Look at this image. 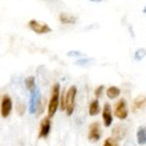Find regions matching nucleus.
Wrapping results in <instances>:
<instances>
[{
    "mask_svg": "<svg viewBox=\"0 0 146 146\" xmlns=\"http://www.w3.org/2000/svg\"><path fill=\"white\" fill-rule=\"evenodd\" d=\"M60 84L55 83L52 85L51 89V98L49 101V106H48V118H51L57 111V107L60 106Z\"/></svg>",
    "mask_w": 146,
    "mask_h": 146,
    "instance_id": "nucleus-1",
    "label": "nucleus"
},
{
    "mask_svg": "<svg viewBox=\"0 0 146 146\" xmlns=\"http://www.w3.org/2000/svg\"><path fill=\"white\" fill-rule=\"evenodd\" d=\"M76 95H77V86L72 85L66 93V100H65V111L68 116H71L74 111V102H76Z\"/></svg>",
    "mask_w": 146,
    "mask_h": 146,
    "instance_id": "nucleus-2",
    "label": "nucleus"
},
{
    "mask_svg": "<svg viewBox=\"0 0 146 146\" xmlns=\"http://www.w3.org/2000/svg\"><path fill=\"white\" fill-rule=\"evenodd\" d=\"M28 26L36 34H46L51 32V28L49 27V25H46L45 22H39L36 20H31L28 22Z\"/></svg>",
    "mask_w": 146,
    "mask_h": 146,
    "instance_id": "nucleus-3",
    "label": "nucleus"
},
{
    "mask_svg": "<svg viewBox=\"0 0 146 146\" xmlns=\"http://www.w3.org/2000/svg\"><path fill=\"white\" fill-rule=\"evenodd\" d=\"M115 116L118 119H125L128 117V107H127V101L124 99L118 100L117 104L115 105Z\"/></svg>",
    "mask_w": 146,
    "mask_h": 146,
    "instance_id": "nucleus-4",
    "label": "nucleus"
},
{
    "mask_svg": "<svg viewBox=\"0 0 146 146\" xmlns=\"http://www.w3.org/2000/svg\"><path fill=\"white\" fill-rule=\"evenodd\" d=\"M12 111V100L9 95H4L1 98V105H0V112L4 118H6L10 116V113Z\"/></svg>",
    "mask_w": 146,
    "mask_h": 146,
    "instance_id": "nucleus-5",
    "label": "nucleus"
},
{
    "mask_svg": "<svg viewBox=\"0 0 146 146\" xmlns=\"http://www.w3.org/2000/svg\"><path fill=\"white\" fill-rule=\"evenodd\" d=\"M101 138V129H100V124L98 122H94L93 124L89 127V133H88V139L93 143H96Z\"/></svg>",
    "mask_w": 146,
    "mask_h": 146,
    "instance_id": "nucleus-6",
    "label": "nucleus"
},
{
    "mask_svg": "<svg viewBox=\"0 0 146 146\" xmlns=\"http://www.w3.org/2000/svg\"><path fill=\"white\" fill-rule=\"evenodd\" d=\"M50 130H51V121H50V118L45 117L44 119L42 121V123H40L38 138H39V139L48 138V135L50 134Z\"/></svg>",
    "mask_w": 146,
    "mask_h": 146,
    "instance_id": "nucleus-7",
    "label": "nucleus"
},
{
    "mask_svg": "<svg viewBox=\"0 0 146 146\" xmlns=\"http://www.w3.org/2000/svg\"><path fill=\"white\" fill-rule=\"evenodd\" d=\"M102 119L105 123V127H110L113 122V118H112V110L111 106L108 104H105L104 110H102Z\"/></svg>",
    "mask_w": 146,
    "mask_h": 146,
    "instance_id": "nucleus-8",
    "label": "nucleus"
},
{
    "mask_svg": "<svg viewBox=\"0 0 146 146\" xmlns=\"http://www.w3.org/2000/svg\"><path fill=\"white\" fill-rule=\"evenodd\" d=\"M145 106H146V96H144V95H139L138 98L134 99V101H133V111L143 110Z\"/></svg>",
    "mask_w": 146,
    "mask_h": 146,
    "instance_id": "nucleus-9",
    "label": "nucleus"
},
{
    "mask_svg": "<svg viewBox=\"0 0 146 146\" xmlns=\"http://www.w3.org/2000/svg\"><path fill=\"white\" fill-rule=\"evenodd\" d=\"M40 100V95H39V91L38 90H34L32 93V98H31V112L34 113L35 110H36V105H38Z\"/></svg>",
    "mask_w": 146,
    "mask_h": 146,
    "instance_id": "nucleus-10",
    "label": "nucleus"
},
{
    "mask_svg": "<svg viewBox=\"0 0 146 146\" xmlns=\"http://www.w3.org/2000/svg\"><path fill=\"white\" fill-rule=\"evenodd\" d=\"M136 139L140 145L146 144V127H139L136 131Z\"/></svg>",
    "mask_w": 146,
    "mask_h": 146,
    "instance_id": "nucleus-11",
    "label": "nucleus"
},
{
    "mask_svg": "<svg viewBox=\"0 0 146 146\" xmlns=\"http://www.w3.org/2000/svg\"><path fill=\"white\" fill-rule=\"evenodd\" d=\"M119 94H121V89L118 88V86H115V85L110 86V88H107V90H106L107 98L111 99V100L118 98V96H119Z\"/></svg>",
    "mask_w": 146,
    "mask_h": 146,
    "instance_id": "nucleus-12",
    "label": "nucleus"
},
{
    "mask_svg": "<svg viewBox=\"0 0 146 146\" xmlns=\"http://www.w3.org/2000/svg\"><path fill=\"white\" fill-rule=\"evenodd\" d=\"M100 104H99V101L98 100H93V101L90 102V105H89V115L90 116H96V115H99L100 113Z\"/></svg>",
    "mask_w": 146,
    "mask_h": 146,
    "instance_id": "nucleus-13",
    "label": "nucleus"
},
{
    "mask_svg": "<svg viewBox=\"0 0 146 146\" xmlns=\"http://www.w3.org/2000/svg\"><path fill=\"white\" fill-rule=\"evenodd\" d=\"M125 136V128L122 127V125H117L115 129H113V136L112 138H115L117 141L123 139Z\"/></svg>",
    "mask_w": 146,
    "mask_h": 146,
    "instance_id": "nucleus-14",
    "label": "nucleus"
},
{
    "mask_svg": "<svg viewBox=\"0 0 146 146\" xmlns=\"http://www.w3.org/2000/svg\"><path fill=\"white\" fill-rule=\"evenodd\" d=\"M60 22H62L63 25H72L76 22V17L73 15H70V13H61Z\"/></svg>",
    "mask_w": 146,
    "mask_h": 146,
    "instance_id": "nucleus-15",
    "label": "nucleus"
},
{
    "mask_svg": "<svg viewBox=\"0 0 146 146\" xmlns=\"http://www.w3.org/2000/svg\"><path fill=\"white\" fill-rule=\"evenodd\" d=\"M25 84H26V88L28 89L29 91H32V93L35 90V78H34L33 76H31V77H28V78H26Z\"/></svg>",
    "mask_w": 146,
    "mask_h": 146,
    "instance_id": "nucleus-16",
    "label": "nucleus"
},
{
    "mask_svg": "<svg viewBox=\"0 0 146 146\" xmlns=\"http://www.w3.org/2000/svg\"><path fill=\"white\" fill-rule=\"evenodd\" d=\"M146 56V49L145 48H141V49H138L134 54V58L135 61H141L143 58Z\"/></svg>",
    "mask_w": 146,
    "mask_h": 146,
    "instance_id": "nucleus-17",
    "label": "nucleus"
},
{
    "mask_svg": "<svg viewBox=\"0 0 146 146\" xmlns=\"http://www.w3.org/2000/svg\"><path fill=\"white\" fill-rule=\"evenodd\" d=\"M104 146H118V141H117L115 138L110 136V138H107L106 140H105Z\"/></svg>",
    "mask_w": 146,
    "mask_h": 146,
    "instance_id": "nucleus-18",
    "label": "nucleus"
},
{
    "mask_svg": "<svg viewBox=\"0 0 146 146\" xmlns=\"http://www.w3.org/2000/svg\"><path fill=\"white\" fill-rule=\"evenodd\" d=\"M102 91H104V85H99L96 89H95V91H94V94H95V96L96 98H99L100 95L102 94Z\"/></svg>",
    "mask_w": 146,
    "mask_h": 146,
    "instance_id": "nucleus-19",
    "label": "nucleus"
},
{
    "mask_svg": "<svg viewBox=\"0 0 146 146\" xmlns=\"http://www.w3.org/2000/svg\"><path fill=\"white\" fill-rule=\"evenodd\" d=\"M25 110H26V107H25L21 102H18V104H17V112H18V115H23Z\"/></svg>",
    "mask_w": 146,
    "mask_h": 146,
    "instance_id": "nucleus-20",
    "label": "nucleus"
},
{
    "mask_svg": "<svg viewBox=\"0 0 146 146\" xmlns=\"http://www.w3.org/2000/svg\"><path fill=\"white\" fill-rule=\"evenodd\" d=\"M88 62H93V60L91 58H84V60H78L76 63L77 65H80V66H83V65H86Z\"/></svg>",
    "mask_w": 146,
    "mask_h": 146,
    "instance_id": "nucleus-21",
    "label": "nucleus"
},
{
    "mask_svg": "<svg viewBox=\"0 0 146 146\" xmlns=\"http://www.w3.org/2000/svg\"><path fill=\"white\" fill-rule=\"evenodd\" d=\"M68 56H83V54L80 51H70L68 52Z\"/></svg>",
    "mask_w": 146,
    "mask_h": 146,
    "instance_id": "nucleus-22",
    "label": "nucleus"
},
{
    "mask_svg": "<svg viewBox=\"0 0 146 146\" xmlns=\"http://www.w3.org/2000/svg\"><path fill=\"white\" fill-rule=\"evenodd\" d=\"M143 12H144V13H146V6L144 7V10H143Z\"/></svg>",
    "mask_w": 146,
    "mask_h": 146,
    "instance_id": "nucleus-23",
    "label": "nucleus"
},
{
    "mask_svg": "<svg viewBox=\"0 0 146 146\" xmlns=\"http://www.w3.org/2000/svg\"><path fill=\"white\" fill-rule=\"evenodd\" d=\"M0 105H1V98H0Z\"/></svg>",
    "mask_w": 146,
    "mask_h": 146,
    "instance_id": "nucleus-24",
    "label": "nucleus"
}]
</instances>
